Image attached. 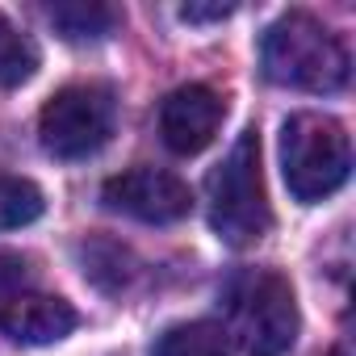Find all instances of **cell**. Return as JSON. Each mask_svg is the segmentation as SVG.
<instances>
[{
	"label": "cell",
	"mask_w": 356,
	"mask_h": 356,
	"mask_svg": "<svg viewBox=\"0 0 356 356\" xmlns=\"http://www.w3.org/2000/svg\"><path fill=\"white\" fill-rule=\"evenodd\" d=\"M335 356H343V352H335Z\"/></svg>",
	"instance_id": "cell-15"
},
{
	"label": "cell",
	"mask_w": 356,
	"mask_h": 356,
	"mask_svg": "<svg viewBox=\"0 0 356 356\" xmlns=\"http://www.w3.org/2000/svg\"><path fill=\"white\" fill-rule=\"evenodd\" d=\"M80 323L76 306L55 298V293H42V289H30L22 298H13L9 306H0V331L17 343H30V348H42V343H59L63 335H72Z\"/></svg>",
	"instance_id": "cell-8"
},
{
	"label": "cell",
	"mask_w": 356,
	"mask_h": 356,
	"mask_svg": "<svg viewBox=\"0 0 356 356\" xmlns=\"http://www.w3.org/2000/svg\"><path fill=\"white\" fill-rule=\"evenodd\" d=\"M352 172V143L327 113H293L281 126V176L302 206L331 197Z\"/></svg>",
	"instance_id": "cell-4"
},
{
	"label": "cell",
	"mask_w": 356,
	"mask_h": 356,
	"mask_svg": "<svg viewBox=\"0 0 356 356\" xmlns=\"http://www.w3.org/2000/svg\"><path fill=\"white\" fill-rule=\"evenodd\" d=\"M222 306H227V335L231 343H239L248 356H285L298 339V298L289 289V281L273 268H239L227 289H222Z\"/></svg>",
	"instance_id": "cell-2"
},
{
	"label": "cell",
	"mask_w": 356,
	"mask_h": 356,
	"mask_svg": "<svg viewBox=\"0 0 356 356\" xmlns=\"http://www.w3.org/2000/svg\"><path fill=\"white\" fill-rule=\"evenodd\" d=\"M206 210L210 227L227 248H252L268 235L273 210L260 176V138L256 130H243L231 155L206 176Z\"/></svg>",
	"instance_id": "cell-3"
},
{
	"label": "cell",
	"mask_w": 356,
	"mask_h": 356,
	"mask_svg": "<svg viewBox=\"0 0 356 356\" xmlns=\"http://www.w3.org/2000/svg\"><path fill=\"white\" fill-rule=\"evenodd\" d=\"M151 356H231V335L214 318L176 323L151 343Z\"/></svg>",
	"instance_id": "cell-10"
},
{
	"label": "cell",
	"mask_w": 356,
	"mask_h": 356,
	"mask_svg": "<svg viewBox=\"0 0 356 356\" xmlns=\"http://www.w3.org/2000/svg\"><path fill=\"white\" fill-rule=\"evenodd\" d=\"M38 72V47L30 34H22L5 13H0V84L17 88Z\"/></svg>",
	"instance_id": "cell-12"
},
{
	"label": "cell",
	"mask_w": 356,
	"mask_h": 356,
	"mask_svg": "<svg viewBox=\"0 0 356 356\" xmlns=\"http://www.w3.org/2000/svg\"><path fill=\"white\" fill-rule=\"evenodd\" d=\"M47 17L67 42H101L122 22V13L113 5H101V0H59L47 9Z\"/></svg>",
	"instance_id": "cell-9"
},
{
	"label": "cell",
	"mask_w": 356,
	"mask_h": 356,
	"mask_svg": "<svg viewBox=\"0 0 356 356\" xmlns=\"http://www.w3.org/2000/svg\"><path fill=\"white\" fill-rule=\"evenodd\" d=\"M38 289V268L22 252H0V306H9L13 298Z\"/></svg>",
	"instance_id": "cell-13"
},
{
	"label": "cell",
	"mask_w": 356,
	"mask_h": 356,
	"mask_svg": "<svg viewBox=\"0 0 356 356\" xmlns=\"http://www.w3.org/2000/svg\"><path fill=\"white\" fill-rule=\"evenodd\" d=\"M222 118H227V105L214 88L185 84V88L168 92V101L159 109V134H163L168 151H176V155H202L214 143Z\"/></svg>",
	"instance_id": "cell-7"
},
{
	"label": "cell",
	"mask_w": 356,
	"mask_h": 356,
	"mask_svg": "<svg viewBox=\"0 0 356 356\" xmlns=\"http://www.w3.org/2000/svg\"><path fill=\"white\" fill-rule=\"evenodd\" d=\"M231 13H235V5H222V0H214V5H185V9H181V17L193 22V26H202V22H222V17H231Z\"/></svg>",
	"instance_id": "cell-14"
},
{
	"label": "cell",
	"mask_w": 356,
	"mask_h": 356,
	"mask_svg": "<svg viewBox=\"0 0 356 356\" xmlns=\"http://www.w3.org/2000/svg\"><path fill=\"white\" fill-rule=\"evenodd\" d=\"M101 202L126 218L151 222V227H168V222H181L193 210V193L176 172L163 168H130L122 176H109Z\"/></svg>",
	"instance_id": "cell-6"
},
{
	"label": "cell",
	"mask_w": 356,
	"mask_h": 356,
	"mask_svg": "<svg viewBox=\"0 0 356 356\" xmlns=\"http://www.w3.org/2000/svg\"><path fill=\"white\" fill-rule=\"evenodd\" d=\"M260 63L273 84L298 88V92H339L352 67L339 34H331L314 13H302V9L281 13L264 30Z\"/></svg>",
	"instance_id": "cell-1"
},
{
	"label": "cell",
	"mask_w": 356,
	"mask_h": 356,
	"mask_svg": "<svg viewBox=\"0 0 356 356\" xmlns=\"http://www.w3.org/2000/svg\"><path fill=\"white\" fill-rule=\"evenodd\" d=\"M118 101L105 84H67L38 113V138L55 159H84L113 134Z\"/></svg>",
	"instance_id": "cell-5"
},
{
	"label": "cell",
	"mask_w": 356,
	"mask_h": 356,
	"mask_svg": "<svg viewBox=\"0 0 356 356\" xmlns=\"http://www.w3.org/2000/svg\"><path fill=\"white\" fill-rule=\"evenodd\" d=\"M42 210H47V202H42V189L34 181L0 172V231L30 227L42 218Z\"/></svg>",
	"instance_id": "cell-11"
}]
</instances>
